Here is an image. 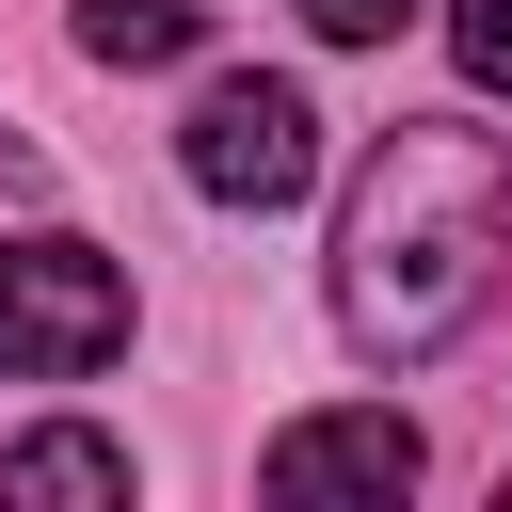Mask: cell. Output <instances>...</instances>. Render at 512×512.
Segmentation results:
<instances>
[{"label": "cell", "mask_w": 512, "mask_h": 512, "mask_svg": "<svg viewBox=\"0 0 512 512\" xmlns=\"http://www.w3.org/2000/svg\"><path fill=\"white\" fill-rule=\"evenodd\" d=\"M128 352V272L96 240H0V384H80Z\"/></svg>", "instance_id": "7a4b0ae2"}, {"label": "cell", "mask_w": 512, "mask_h": 512, "mask_svg": "<svg viewBox=\"0 0 512 512\" xmlns=\"http://www.w3.org/2000/svg\"><path fill=\"white\" fill-rule=\"evenodd\" d=\"M80 48H96V64H192L208 16H192V0H80Z\"/></svg>", "instance_id": "8992f818"}, {"label": "cell", "mask_w": 512, "mask_h": 512, "mask_svg": "<svg viewBox=\"0 0 512 512\" xmlns=\"http://www.w3.org/2000/svg\"><path fill=\"white\" fill-rule=\"evenodd\" d=\"M176 176H192L208 208H288V192L320 176V96L272 80V64H224V80L192 96V128H176Z\"/></svg>", "instance_id": "3957f363"}, {"label": "cell", "mask_w": 512, "mask_h": 512, "mask_svg": "<svg viewBox=\"0 0 512 512\" xmlns=\"http://www.w3.org/2000/svg\"><path fill=\"white\" fill-rule=\"evenodd\" d=\"M256 496L272 512H384V496H416V416H384V400H336V416H288L272 432V464H256Z\"/></svg>", "instance_id": "277c9868"}, {"label": "cell", "mask_w": 512, "mask_h": 512, "mask_svg": "<svg viewBox=\"0 0 512 512\" xmlns=\"http://www.w3.org/2000/svg\"><path fill=\"white\" fill-rule=\"evenodd\" d=\"M0 496H16V512H32V496H96V512H128V448L80 432V416H48V432L0 448Z\"/></svg>", "instance_id": "5b68a950"}, {"label": "cell", "mask_w": 512, "mask_h": 512, "mask_svg": "<svg viewBox=\"0 0 512 512\" xmlns=\"http://www.w3.org/2000/svg\"><path fill=\"white\" fill-rule=\"evenodd\" d=\"M496 256H512V128L400 112L352 160V208H336V320H352V352H384V368L448 352L496 304Z\"/></svg>", "instance_id": "6da1fadb"}, {"label": "cell", "mask_w": 512, "mask_h": 512, "mask_svg": "<svg viewBox=\"0 0 512 512\" xmlns=\"http://www.w3.org/2000/svg\"><path fill=\"white\" fill-rule=\"evenodd\" d=\"M448 64L480 96H512V0H448Z\"/></svg>", "instance_id": "52a82bcc"}, {"label": "cell", "mask_w": 512, "mask_h": 512, "mask_svg": "<svg viewBox=\"0 0 512 512\" xmlns=\"http://www.w3.org/2000/svg\"><path fill=\"white\" fill-rule=\"evenodd\" d=\"M400 16H416V0H304V32H320V48H384Z\"/></svg>", "instance_id": "ba28073f"}]
</instances>
